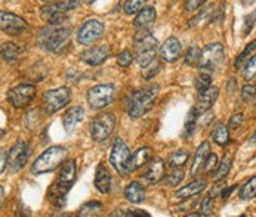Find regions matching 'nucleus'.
Here are the masks:
<instances>
[{"instance_id": "nucleus-40", "label": "nucleus", "mask_w": 256, "mask_h": 217, "mask_svg": "<svg viewBox=\"0 0 256 217\" xmlns=\"http://www.w3.org/2000/svg\"><path fill=\"white\" fill-rule=\"evenodd\" d=\"M198 56H200V47L197 46H191L185 55V64L186 65H196L197 61H198Z\"/></svg>"}, {"instance_id": "nucleus-20", "label": "nucleus", "mask_w": 256, "mask_h": 217, "mask_svg": "<svg viewBox=\"0 0 256 217\" xmlns=\"http://www.w3.org/2000/svg\"><path fill=\"white\" fill-rule=\"evenodd\" d=\"M152 158V149L150 146L140 148L134 155H130V161H129V169L130 172H135L141 167H144L146 164L150 163V160Z\"/></svg>"}, {"instance_id": "nucleus-11", "label": "nucleus", "mask_w": 256, "mask_h": 217, "mask_svg": "<svg viewBox=\"0 0 256 217\" xmlns=\"http://www.w3.org/2000/svg\"><path fill=\"white\" fill-rule=\"evenodd\" d=\"M30 154H32V149L27 142H24V141L15 142L8 154V166L10 167V170L14 173L20 172L27 164Z\"/></svg>"}, {"instance_id": "nucleus-1", "label": "nucleus", "mask_w": 256, "mask_h": 217, "mask_svg": "<svg viewBox=\"0 0 256 217\" xmlns=\"http://www.w3.org/2000/svg\"><path fill=\"white\" fill-rule=\"evenodd\" d=\"M72 28L64 24H48L38 34V43L49 52L60 53L70 43Z\"/></svg>"}, {"instance_id": "nucleus-33", "label": "nucleus", "mask_w": 256, "mask_h": 217, "mask_svg": "<svg viewBox=\"0 0 256 217\" xmlns=\"http://www.w3.org/2000/svg\"><path fill=\"white\" fill-rule=\"evenodd\" d=\"M254 52H255V41H252L250 44H248V47L243 50V53H240V55L237 56V59H236V70H242L243 65H244V62H246L250 56H254Z\"/></svg>"}, {"instance_id": "nucleus-30", "label": "nucleus", "mask_w": 256, "mask_h": 217, "mask_svg": "<svg viewBox=\"0 0 256 217\" xmlns=\"http://www.w3.org/2000/svg\"><path fill=\"white\" fill-rule=\"evenodd\" d=\"M188 158H190V154L186 152V151H175L170 157H169V167H172V169H178V167H182L184 164L188 161Z\"/></svg>"}, {"instance_id": "nucleus-6", "label": "nucleus", "mask_w": 256, "mask_h": 217, "mask_svg": "<svg viewBox=\"0 0 256 217\" xmlns=\"http://www.w3.org/2000/svg\"><path fill=\"white\" fill-rule=\"evenodd\" d=\"M129 161H130V151H129L128 145L124 144V141H122L120 138L116 139V142L111 148V166L116 169V172L120 176L126 178V176H129L132 173L130 169H129Z\"/></svg>"}, {"instance_id": "nucleus-13", "label": "nucleus", "mask_w": 256, "mask_h": 217, "mask_svg": "<svg viewBox=\"0 0 256 217\" xmlns=\"http://www.w3.org/2000/svg\"><path fill=\"white\" fill-rule=\"evenodd\" d=\"M28 28L24 18L10 13L8 10H0V30L9 36H21Z\"/></svg>"}, {"instance_id": "nucleus-43", "label": "nucleus", "mask_w": 256, "mask_h": 217, "mask_svg": "<svg viewBox=\"0 0 256 217\" xmlns=\"http://www.w3.org/2000/svg\"><path fill=\"white\" fill-rule=\"evenodd\" d=\"M212 206H214V200L210 195H208L206 198H203L202 201V215L206 216V215H210L212 213Z\"/></svg>"}, {"instance_id": "nucleus-9", "label": "nucleus", "mask_w": 256, "mask_h": 217, "mask_svg": "<svg viewBox=\"0 0 256 217\" xmlns=\"http://www.w3.org/2000/svg\"><path fill=\"white\" fill-rule=\"evenodd\" d=\"M36 96V86L20 84L8 90V101L15 108H27Z\"/></svg>"}, {"instance_id": "nucleus-50", "label": "nucleus", "mask_w": 256, "mask_h": 217, "mask_svg": "<svg viewBox=\"0 0 256 217\" xmlns=\"http://www.w3.org/2000/svg\"><path fill=\"white\" fill-rule=\"evenodd\" d=\"M216 182H218V183L214 186V189H212V192H210V197H214V195L216 197V195L220 192V189H224V188H225V183H224V182H220V181H216Z\"/></svg>"}, {"instance_id": "nucleus-53", "label": "nucleus", "mask_w": 256, "mask_h": 217, "mask_svg": "<svg viewBox=\"0 0 256 217\" xmlns=\"http://www.w3.org/2000/svg\"><path fill=\"white\" fill-rule=\"evenodd\" d=\"M3 135H4V130H2V129H0V138H2Z\"/></svg>"}, {"instance_id": "nucleus-37", "label": "nucleus", "mask_w": 256, "mask_h": 217, "mask_svg": "<svg viewBox=\"0 0 256 217\" xmlns=\"http://www.w3.org/2000/svg\"><path fill=\"white\" fill-rule=\"evenodd\" d=\"M256 72V59L255 56H250L246 62H244V70H243V75L248 81L255 78Z\"/></svg>"}, {"instance_id": "nucleus-48", "label": "nucleus", "mask_w": 256, "mask_h": 217, "mask_svg": "<svg viewBox=\"0 0 256 217\" xmlns=\"http://www.w3.org/2000/svg\"><path fill=\"white\" fill-rule=\"evenodd\" d=\"M8 167V154L4 151H0V173H3Z\"/></svg>"}, {"instance_id": "nucleus-4", "label": "nucleus", "mask_w": 256, "mask_h": 217, "mask_svg": "<svg viewBox=\"0 0 256 217\" xmlns=\"http://www.w3.org/2000/svg\"><path fill=\"white\" fill-rule=\"evenodd\" d=\"M156 47H157V38L152 36L146 28H141L138 34L135 36V50H136V59L141 67L150 64L156 58Z\"/></svg>"}, {"instance_id": "nucleus-19", "label": "nucleus", "mask_w": 256, "mask_h": 217, "mask_svg": "<svg viewBox=\"0 0 256 217\" xmlns=\"http://www.w3.org/2000/svg\"><path fill=\"white\" fill-rule=\"evenodd\" d=\"M209 154H210V144L209 142H203V144L197 148L196 155H194V161H192L191 170H190L191 172V176H197L203 170V166H204Z\"/></svg>"}, {"instance_id": "nucleus-46", "label": "nucleus", "mask_w": 256, "mask_h": 217, "mask_svg": "<svg viewBox=\"0 0 256 217\" xmlns=\"http://www.w3.org/2000/svg\"><path fill=\"white\" fill-rule=\"evenodd\" d=\"M206 3V0H185V9L188 12L197 10L200 6H203Z\"/></svg>"}, {"instance_id": "nucleus-8", "label": "nucleus", "mask_w": 256, "mask_h": 217, "mask_svg": "<svg viewBox=\"0 0 256 217\" xmlns=\"http://www.w3.org/2000/svg\"><path fill=\"white\" fill-rule=\"evenodd\" d=\"M114 86L112 84H96L88 93V104L92 109H102L114 101Z\"/></svg>"}, {"instance_id": "nucleus-44", "label": "nucleus", "mask_w": 256, "mask_h": 217, "mask_svg": "<svg viewBox=\"0 0 256 217\" xmlns=\"http://www.w3.org/2000/svg\"><path fill=\"white\" fill-rule=\"evenodd\" d=\"M80 1H82V0H60L58 3H60L61 9H62L64 12H68V10L76 9V7L80 4Z\"/></svg>"}, {"instance_id": "nucleus-39", "label": "nucleus", "mask_w": 256, "mask_h": 217, "mask_svg": "<svg viewBox=\"0 0 256 217\" xmlns=\"http://www.w3.org/2000/svg\"><path fill=\"white\" fill-rule=\"evenodd\" d=\"M132 62H134V53H132L129 49H124L123 52L118 53V56H117V64H118L120 67L126 68V67H129Z\"/></svg>"}, {"instance_id": "nucleus-26", "label": "nucleus", "mask_w": 256, "mask_h": 217, "mask_svg": "<svg viewBox=\"0 0 256 217\" xmlns=\"http://www.w3.org/2000/svg\"><path fill=\"white\" fill-rule=\"evenodd\" d=\"M156 18H157L156 9L151 7V6H146V7L144 6V7L138 12L136 18H135V25H136L138 28H146V27H150V25L156 21Z\"/></svg>"}, {"instance_id": "nucleus-41", "label": "nucleus", "mask_w": 256, "mask_h": 217, "mask_svg": "<svg viewBox=\"0 0 256 217\" xmlns=\"http://www.w3.org/2000/svg\"><path fill=\"white\" fill-rule=\"evenodd\" d=\"M216 166H218V157H216L215 154H209V157H208V160H206V163H204L202 172H204V173H212V172L216 169Z\"/></svg>"}, {"instance_id": "nucleus-34", "label": "nucleus", "mask_w": 256, "mask_h": 217, "mask_svg": "<svg viewBox=\"0 0 256 217\" xmlns=\"http://www.w3.org/2000/svg\"><path fill=\"white\" fill-rule=\"evenodd\" d=\"M146 0H126L124 3V12L128 15H135L138 13L144 6H146Z\"/></svg>"}, {"instance_id": "nucleus-3", "label": "nucleus", "mask_w": 256, "mask_h": 217, "mask_svg": "<svg viewBox=\"0 0 256 217\" xmlns=\"http://www.w3.org/2000/svg\"><path fill=\"white\" fill-rule=\"evenodd\" d=\"M68 155L67 148L64 146H50L34 161L32 166V173L33 175H44L49 172H54L58 169L62 163H66Z\"/></svg>"}, {"instance_id": "nucleus-52", "label": "nucleus", "mask_w": 256, "mask_h": 217, "mask_svg": "<svg viewBox=\"0 0 256 217\" xmlns=\"http://www.w3.org/2000/svg\"><path fill=\"white\" fill-rule=\"evenodd\" d=\"M3 200H4V189L0 186V207H2V203H3Z\"/></svg>"}, {"instance_id": "nucleus-29", "label": "nucleus", "mask_w": 256, "mask_h": 217, "mask_svg": "<svg viewBox=\"0 0 256 217\" xmlns=\"http://www.w3.org/2000/svg\"><path fill=\"white\" fill-rule=\"evenodd\" d=\"M231 164H232V155L231 154H225L222 163L218 166V170L216 173L214 175L215 181H222L228 173H230V169H231Z\"/></svg>"}, {"instance_id": "nucleus-36", "label": "nucleus", "mask_w": 256, "mask_h": 217, "mask_svg": "<svg viewBox=\"0 0 256 217\" xmlns=\"http://www.w3.org/2000/svg\"><path fill=\"white\" fill-rule=\"evenodd\" d=\"M182 181L184 170L181 167H178V169H174V172H172L170 175H168V178H166V185L170 186V188H175V186H178Z\"/></svg>"}, {"instance_id": "nucleus-18", "label": "nucleus", "mask_w": 256, "mask_h": 217, "mask_svg": "<svg viewBox=\"0 0 256 217\" xmlns=\"http://www.w3.org/2000/svg\"><path fill=\"white\" fill-rule=\"evenodd\" d=\"M76 173H77V167H76V161H67L66 164L62 163V169H61V172H60V176H58V179H56V185L58 186H61V188H64V189H67V191H70V188H72V185L76 181Z\"/></svg>"}, {"instance_id": "nucleus-15", "label": "nucleus", "mask_w": 256, "mask_h": 217, "mask_svg": "<svg viewBox=\"0 0 256 217\" xmlns=\"http://www.w3.org/2000/svg\"><path fill=\"white\" fill-rule=\"evenodd\" d=\"M182 52V44L176 37H169L160 47V56L166 62H175Z\"/></svg>"}, {"instance_id": "nucleus-5", "label": "nucleus", "mask_w": 256, "mask_h": 217, "mask_svg": "<svg viewBox=\"0 0 256 217\" xmlns=\"http://www.w3.org/2000/svg\"><path fill=\"white\" fill-rule=\"evenodd\" d=\"M225 58V50L220 43H210L203 50H200V56L197 61V67L200 71L210 72L218 70Z\"/></svg>"}, {"instance_id": "nucleus-38", "label": "nucleus", "mask_w": 256, "mask_h": 217, "mask_svg": "<svg viewBox=\"0 0 256 217\" xmlns=\"http://www.w3.org/2000/svg\"><path fill=\"white\" fill-rule=\"evenodd\" d=\"M210 81H212V78H210V75L208 74V72L202 71L197 77H196V89L200 92V90H203V89H206V87H209L210 86Z\"/></svg>"}, {"instance_id": "nucleus-25", "label": "nucleus", "mask_w": 256, "mask_h": 217, "mask_svg": "<svg viewBox=\"0 0 256 217\" xmlns=\"http://www.w3.org/2000/svg\"><path fill=\"white\" fill-rule=\"evenodd\" d=\"M206 181H196L188 183L186 186L181 188L180 191L175 192V198H180V200H186V198H191L200 192H203L206 189Z\"/></svg>"}, {"instance_id": "nucleus-23", "label": "nucleus", "mask_w": 256, "mask_h": 217, "mask_svg": "<svg viewBox=\"0 0 256 217\" xmlns=\"http://www.w3.org/2000/svg\"><path fill=\"white\" fill-rule=\"evenodd\" d=\"M164 173H166V166L163 163V160L160 158H154L151 161V164L148 166V170L146 173V179L150 183H158L164 178Z\"/></svg>"}, {"instance_id": "nucleus-31", "label": "nucleus", "mask_w": 256, "mask_h": 217, "mask_svg": "<svg viewBox=\"0 0 256 217\" xmlns=\"http://www.w3.org/2000/svg\"><path fill=\"white\" fill-rule=\"evenodd\" d=\"M197 109L192 108L190 111L188 117H186V121H185V126H184V138H190L194 130H196V126H197Z\"/></svg>"}, {"instance_id": "nucleus-7", "label": "nucleus", "mask_w": 256, "mask_h": 217, "mask_svg": "<svg viewBox=\"0 0 256 217\" xmlns=\"http://www.w3.org/2000/svg\"><path fill=\"white\" fill-rule=\"evenodd\" d=\"M116 127V117L111 112H102L100 115H96L92 121V139L95 142H104L111 136V133L114 132Z\"/></svg>"}, {"instance_id": "nucleus-14", "label": "nucleus", "mask_w": 256, "mask_h": 217, "mask_svg": "<svg viewBox=\"0 0 256 217\" xmlns=\"http://www.w3.org/2000/svg\"><path fill=\"white\" fill-rule=\"evenodd\" d=\"M111 50L108 46H94L90 49H86L80 58L83 62L92 65V67H96V65H101L107 61V58L110 56Z\"/></svg>"}, {"instance_id": "nucleus-2", "label": "nucleus", "mask_w": 256, "mask_h": 217, "mask_svg": "<svg viewBox=\"0 0 256 217\" xmlns=\"http://www.w3.org/2000/svg\"><path fill=\"white\" fill-rule=\"evenodd\" d=\"M158 90H160L158 86L151 84V86H146L144 89L132 92L130 98H129V104H128L129 105V115L132 118H140L144 114H146L154 107L157 96H158Z\"/></svg>"}, {"instance_id": "nucleus-45", "label": "nucleus", "mask_w": 256, "mask_h": 217, "mask_svg": "<svg viewBox=\"0 0 256 217\" xmlns=\"http://www.w3.org/2000/svg\"><path fill=\"white\" fill-rule=\"evenodd\" d=\"M117 212H118V210H117ZM114 216H128V217L146 216V217H150V215H148L146 212H142V210H126V212H123V213H122V212H118V213H114Z\"/></svg>"}, {"instance_id": "nucleus-21", "label": "nucleus", "mask_w": 256, "mask_h": 217, "mask_svg": "<svg viewBox=\"0 0 256 217\" xmlns=\"http://www.w3.org/2000/svg\"><path fill=\"white\" fill-rule=\"evenodd\" d=\"M22 53H24V49L16 43L8 41L0 46V56L6 62H16L22 56Z\"/></svg>"}, {"instance_id": "nucleus-10", "label": "nucleus", "mask_w": 256, "mask_h": 217, "mask_svg": "<svg viewBox=\"0 0 256 217\" xmlns=\"http://www.w3.org/2000/svg\"><path fill=\"white\" fill-rule=\"evenodd\" d=\"M72 98L70 89L68 87H58L54 90H48L43 95V107L48 114H54L66 105H68Z\"/></svg>"}, {"instance_id": "nucleus-17", "label": "nucleus", "mask_w": 256, "mask_h": 217, "mask_svg": "<svg viewBox=\"0 0 256 217\" xmlns=\"http://www.w3.org/2000/svg\"><path fill=\"white\" fill-rule=\"evenodd\" d=\"M83 118H84V109H83V107H80V105L72 107L62 117V124H64L66 132L72 133L74 129L83 121Z\"/></svg>"}, {"instance_id": "nucleus-22", "label": "nucleus", "mask_w": 256, "mask_h": 217, "mask_svg": "<svg viewBox=\"0 0 256 217\" xmlns=\"http://www.w3.org/2000/svg\"><path fill=\"white\" fill-rule=\"evenodd\" d=\"M95 186L101 194H108L111 189V173L108 169L106 167V164H100L96 169V175H95Z\"/></svg>"}, {"instance_id": "nucleus-35", "label": "nucleus", "mask_w": 256, "mask_h": 217, "mask_svg": "<svg viewBox=\"0 0 256 217\" xmlns=\"http://www.w3.org/2000/svg\"><path fill=\"white\" fill-rule=\"evenodd\" d=\"M160 68H162V65H160L158 61H156V58H154L150 64H146V65L142 67V77H144L146 80H150V78H152L156 74H158Z\"/></svg>"}, {"instance_id": "nucleus-24", "label": "nucleus", "mask_w": 256, "mask_h": 217, "mask_svg": "<svg viewBox=\"0 0 256 217\" xmlns=\"http://www.w3.org/2000/svg\"><path fill=\"white\" fill-rule=\"evenodd\" d=\"M124 197L134 204H141L146 201V189L140 182H132L126 186Z\"/></svg>"}, {"instance_id": "nucleus-28", "label": "nucleus", "mask_w": 256, "mask_h": 217, "mask_svg": "<svg viewBox=\"0 0 256 217\" xmlns=\"http://www.w3.org/2000/svg\"><path fill=\"white\" fill-rule=\"evenodd\" d=\"M102 209H104V207H102V204H101V203L90 201V203H86V204L78 210V216H84V217L98 216V215H101Z\"/></svg>"}, {"instance_id": "nucleus-49", "label": "nucleus", "mask_w": 256, "mask_h": 217, "mask_svg": "<svg viewBox=\"0 0 256 217\" xmlns=\"http://www.w3.org/2000/svg\"><path fill=\"white\" fill-rule=\"evenodd\" d=\"M254 21H255V15H254L252 18H250V22H249V18L246 19V24H244L246 27H244V30H243L244 36H246V34H249V33L252 31V28H254Z\"/></svg>"}, {"instance_id": "nucleus-32", "label": "nucleus", "mask_w": 256, "mask_h": 217, "mask_svg": "<svg viewBox=\"0 0 256 217\" xmlns=\"http://www.w3.org/2000/svg\"><path fill=\"white\" fill-rule=\"evenodd\" d=\"M256 195V178H252L242 189H240V198L244 201L254 200Z\"/></svg>"}, {"instance_id": "nucleus-42", "label": "nucleus", "mask_w": 256, "mask_h": 217, "mask_svg": "<svg viewBox=\"0 0 256 217\" xmlns=\"http://www.w3.org/2000/svg\"><path fill=\"white\" fill-rule=\"evenodd\" d=\"M242 98L244 102H254L255 99V84H246L243 89H242Z\"/></svg>"}, {"instance_id": "nucleus-12", "label": "nucleus", "mask_w": 256, "mask_h": 217, "mask_svg": "<svg viewBox=\"0 0 256 217\" xmlns=\"http://www.w3.org/2000/svg\"><path fill=\"white\" fill-rule=\"evenodd\" d=\"M104 34V24L100 19H89L86 21L78 33H77V41L83 46H89L96 43Z\"/></svg>"}, {"instance_id": "nucleus-27", "label": "nucleus", "mask_w": 256, "mask_h": 217, "mask_svg": "<svg viewBox=\"0 0 256 217\" xmlns=\"http://www.w3.org/2000/svg\"><path fill=\"white\" fill-rule=\"evenodd\" d=\"M212 138H214V141L218 145H220V146L226 145L230 142V129H228L225 124H218V126L215 127L214 133H212Z\"/></svg>"}, {"instance_id": "nucleus-54", "label": "nucleus", "mask_w": 256, "mask_h": 217, "mask_svg": "<svg viewBox=\"0 0 256 217\" xmlns=\"http://www.w3.org/2000/svg\"><path fill=\"white\" fill-rule=\"evenodd\" d=\"M42 1H46V3H50V1H55V0H42Z\"/></svg>"}, {"instance_id": "nucleus-16", "label": "nucleus", "mask_w": 256, "mask_h": 217, "mask_svg": "<svg viewBox=\"0 0 256 217\" xmlns=\"http://www.w3.org/2000/svg\"><path fill=\"white\" fill-rule=\"evenodd\" d=\"M220 96V89L218 87H214V86H209L203 90H200L198 96H197V107L196 109L198 112H206L212 108V105L216 102Z\"/></svg>"}, {"instance_id": "nucleus-47", "label": "nucleus", "mask_w": 256, "mask_h": 217, "mask_svg": "<svg viewBox=\"0 0 256 217\" xmlns=\"http://www.w3.org/2000/svg\"><path fill=\"white\" fill-rule=\"evenodd\" d=\"M243 123V114H236L230 120V127L228 129H238Z\"/></svg>"}, {"instance_id": "nucleus-51", "label": "nucleus", "mask_w": 256, "mask_h": 217, "mask_svg": "<svg viewBox=\"0 0 256 217\" xmlns=\"http://www.w3.org/2000/svg\"><path fill=\"white\" fill-rule=\"evenodd\" d=\"M236 188H237V186H232V188H230L228 191H225V192L222 194V198H226V197H230V194H231V192H232V191H234Z\"/></svg>"}]
</instances>
